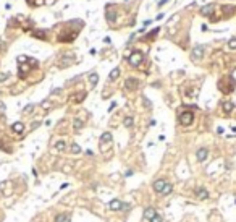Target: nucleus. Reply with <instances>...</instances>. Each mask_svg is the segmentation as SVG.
Listing matches in <instances>:
<instances>
[{
  "label": "nucleus",
  "mask_w": 236,
  "mask_h": 222,
  "mask_svg": "<svg viewBox=\"0 0 236 222\" xmlns=\"http://www.w3.org/2000/svg\"><path fill=\"white\" fill-rule=\"evenodd\" d=\"M142 60H144V55H142V52H139V51H134L130 57H128V62H130L131 67H139Z\"/></svg>",
  "instance_id": "nucleus-1"
},
{
  "label": "nucleus",
  "mask_w": 236,
  "mask_h": 222,
  "mask_svg": "<svg viewBox=\"0 0 236 222\" xmlns=\"http://www.w3.org/2000/svg\"><path fill=\"white\" fill-rule=\"evenodd\" d=\"M109 207L112 211H128V209H130V204H128V203H121L120 199H112Z\"/></svg>",
  "instance_id": "nucleus-2"
},
{
  "label": "nucleus",
  "mask_w": 236,
  "mask_h": 222,
  "mask_svg": "<svg viewBox=\"0 0 236 222\" xmlns=\"http://www.w3.org/2000/svg\"><path fill=\"white\" fill-rule=\"evenodd\" d=\"M192 120H194V113H192L191 110H186L180 115V123L184 125V127H189L192 123Z\"/></svg>",
  "instance_id": "nucleus-3"
},
{
  "label": "nucleus",
  "mask_w": 236,
  "mask_h": 222,
  "mask_svg": "<svg viewBox=\"0 0 236 222\" xmlns=\"http://www.w3.org/2000/svg\"><path fill=\"white\" fill-rule=\"evenodd\" d=\"M204 46H196L194 49H192V54H191V57H192V60H201L202 59V55H204Z\"/></svg>",
  "instance_id": "nucleus-4"
},
{
  "label": "nucleus",
  "mask_w": 236,
  "mask_h": 222,
  "mask_svg": "<svg viewBox=\"0 0 236 222\" xmlns=\"http://www.w3.org/2000/svg\"><path fill=\"white\" fill-rule=\"evenodd\" d=\"M105 18H107V21H109V23H113V21L117 20V13L113 11V7L112 5H109L105 8Z\"/></svg>",
  "instance_id": "nucleus-5"
},
{
  "label": "nucleus",
  "mask_w": 236,
  "mask_h": 222,
  "mask_svg": "<svg viewBox=\"0 0 236 222\" xmlns=\"http://www.w3.org/2000/svg\"><path fill=\"white\" fill-rule=\"evenodd\" d=\"M207 156H209V149H207V148H199V149H197L196 157H197L199 162H204V161L207 159Z\"/></svg>",
  "instance_id": "nucleus-6"
},
{
  "label": "nucleus",
  "mask_w": 236,
  "mask_h": 222,
  "mask_svg": "<svg viewBox=\"0 0 236 222\" xmlns=\"http://www.w3.org/2000/svg\"><path fill=\"white\" fill-rule=\"evenodd\" d=\"M194 193H196V198H199V199H207L209 198V191H207L204 187H197L194 190Z\"/></svg>",
  "instance_id": "nucleus-7"
},
{
  "label": "nucleus",
  "mask_w": 236,
  "mask_h": 222,
  "mask_svg": "<svg viewBox=\"0 0 236 222\" xmlns=\"http://www.w3.org/2000/svg\"><path fill=\"white\" fill-rule=\"evenodd\" d=\"M138 84H139V81L136 80V78H128L126 83H125L126 89H130V91H134L136 88H138Z\"/></svg>",
  "instance_id": "nucleus-8"
},
{
  "label": "nucleus",
  "mask_w": 236,
  "mask_h": 222,
  "mask_svg": "<svg viewBox=\"0 0 236 222\" xmlns=\"http://www.w3.org/2000/svg\"><path fill=\"white\" fill-rule=\"evenodd\" d=\"M110 143H112V133L105 131L102 136H101V146L104 148V144H110Z\"/></svg>",
  "instance_id": "nucleus-9"
},
{
  "label": "nucleus",
  "mask_w": 236,
  "mask_h": 222,
  "mask_svg": "<svg viewBox=\"0 0 236 222\" xmlns=\"http://www.w3.org/2000/svg\"><path fill=\"white\" fill-rule=\"evenodd\" d=\"M11 130L19 135V133H23V131H24V125L21 123V122H16V123H13V125H11Z\"/></svg>",
  "instance_id": "nucleus-10"
},
{
  "label": "nucleus",
  "mask_w": 236,
  "mask_h": 222,
  "mask_svg": "<svg viewBox=\"0 0 236 222\" xmlns=\"http://www.w3.org/2000/svg\"><path fill=\"white\" fill-rule=\"evenodd\" d=\"M165 180H157V182H154V190L157 191V193H162V190H163V187H165Z\"/></svg>",
  "instance_id": "nucleus-11"
},
{
  "label": "nucleus",
  "mask_w": 236,
  "mask_h": 222,
  "mask_svg": "<svg viewBox=\"0 0 236 222\" xmlns=\"http://www.w3.org/2000/svg\"><path fill=\"white\" fill-rule=\"evenodd\" d=\"M157 214V211L154 209V207H147V209L144 211V219H147V220H151L154 216Z\"/></svg>",
  "instance_id": "nucleus-12"
},
{
  "label": "nucleus",
  "mask_w": 236,
  "mask_h": 222,
  "mask_svg": "<svg viewBox=\"0 0 236 222\" xmlns=\"http://www.w3.org/2000/svg\"><path fill=\"white\" fill-rule=\"evenodd\" d=\"M221 107H223V112H225V113H230V112L234 109V104L230 102V101H225L223 104H221Z\"/></svg>",
  "instance_id": "nucleus-13"
},
{
  "label": "nucleus",
  "mask_w": 236,
  "mask_h": 222,
  "mask_svg": "<svg viewBox=\"0 0 236 222\" xmlns=\"http://www.w3.org/2000/svg\"><path fill=\"white\" fill-rule=\"evenodd\" d=\"M213 8H215V7H213V5H205L204 8L201 10V13H202V15H205V16H212V13H213Z\"/></svg>",
  "instance_id": "nucleus-14"
},
{
  "label": "nucleus",
  "mask_w": 236,
  "mask_h": 222,
  "mask_svg": "<svg viewBox=\"0 0 236 222\" xmlns=\"http://www.w3.org/2000/svg\"><path fill=\"white\" fill-rule=\"evenodd\" d=\"M55 222H71V217L70 214H58L55 217Z\"/></svg>",
  "instance_id": "nucleus-15"
},
{
  "label": "nucleus",
  "mask_w": 236,
  "mask_h": 222,
  "mask_svg": "<svg viewBox=\"0 0 236 222\" xmlns=\"http://www.w3.org/2000/svg\"><path fill=\"white\" fill-rule=\"evenodd\" d=\"M171 190H173V185L167 182V183H165V187H163V190H162V195H170Z\"/></svg>",
  "instance_id": "nucleus-16"
},
{
  "label": "nucleus",
  "mask_w": 236,
  "mask_h": 222,
  "mask_svg": "<svg viewBox=\"0 0 236 222\" xmlns=\"http://www.w3.org/2000/svg\"><path fill=\"white\" fill-rule=\"evenodd\" d=\"M118 76H120V68H113L110 71V80H117Z\"/></svg>",
  "instance_id": "nucleus-17"
},
{
  "label": "nucleus",
  "mask_w": 236,
  "mask_h": 222,
  "mask_svg": "<svg viewBox=\"0 0 236 222\" xmlns=\"http://www.w3.org/2000/svg\"><path fill=\"white\" fill-rule=\"evenodd\" d=\"M89 81H91V84H92V88L97 84V81H99V76H97V73H92L91 76H89Z\"/></svg>",
  "instance_id": "nucleus-18"
},
{
  "label": "nucleus",
  "mask_w": 236,
  "mask_h": 222,
  "mask_svg": "<svg viewBox=\"0 0 236 222\" xmlns=\"http://www.w3.org/2000/svg\"><path fill=\"white\" fill-rule=\"evenodd\" d=\"M65 141H57L55 143V149H57V151H63V149H65Z\"/></svg>",
  "instance_id": "nucleus-19"
},
{
  "label": "nucleus",
  "mask_w": 236,
  "mask_h": 222,
  "mask_svg": "<svg viewBox=\"0 0 236 222\" xmlns=\"http://www.w3.org/2000/svg\"><path fill=\"white\" fill-rule=\"evenodd\" d=\"M71 153L73 154H78V153H81V148L76 144V143H73V144H71Z\"/></svg>",
  "instance_id": "nucleus-20"
},
{
  "label": "nucleus",
  "mask_w": 236,
  "mask_h": 222,
  "mask_svg": "<svg viewBox=\"0 0 236 222\" xmlns=\"http://www.w3.org/2000/svg\"><path fill=\"white\" fill-rule=\"evenodd\" d=\"M125 127L126 128H131L133 127V117H126L125 118Z\"/></svg>",
  "instance_id": "nucleus-21"
},
{
  "label": "nucleus",
  "mask_w": 236,
  "mask_h": 222,
  "mask_svg": "<svg viewBox=\"0 0 236 222\" xmlns=\"http://www.w3.org/2000/svg\"><path fill=\"white\" fill-rule=\"evenodd\" d=\"M81 127H83V122H81L79 118H76V120H75V131L81 130Z\"/></svg>",
  "instance_id": "nucleus-22"
},
{
  "label": "nucleus",
  "mask_w": 236,
  "mask_h": 222,
  "mask_svg": "<svg viewBox=\"0 0 236 222\" xmlns=\"http://www.w3.org/2000/svg\"><path fill=\"white\" fill-rule=\"evenodd\" d=\"M228 47H230V49H233V51H234V49H236V38H233V39H230V41H228Z\"/></svg>",
  "instance_id": "nucleus-23"
},
{
  "label": "nucleus",
  "mask_w": 236,
  "mask_h": 222,
  "mask_svg": "<svg viewBox=\"0 0 236 222\" xmlns=\"http://www.w3.org/2000/svg\"><path fill=\"white\" fill-rule=\"evenodd\" d=\"M26 2H28V3H31V5H36V7H37V5H42V3H44V0H26Z\"/></svg>",
  "instance_id": "nucleus-24"
},
{
  "label": "nucleus",
  "mask_w": 236,
  "mask_h": 222,
  "mask_svg": "<svg viewBox=\"0 0 236 222\" xmlns=\"http://www.w3.org/2000/svg\"><path fill=\"white\" fill-rule=\"evenodd\" d=\"M159 31H160V29H159V28H155V29H154V31H151V33H149V36H147V39H152V38H154V36H155V34H159Z\"/></svg>",
  "instance_id": "nucleus-25"
},
{
  "label": "nucleus",
  "mask_w": 236,
  "mask_h": 222,
  "mask_svg": "<svg viewBox=\"0 0 236 222\" xmlns=\"http://www.w3.org/2000/svg\"><path fill=\"white\" fill-rule=\"evenodd\" d=\"M163 219H162V216H160V214H155V216L151 219V222H162Z\"/></svg>",
  "instance_id": "nucleus-26"
},
{
  "label": "nucleus",
  "mask_w": 236,
  "mask_h": 222,
  "mask_svg": "<svg viewBox=\"0 0 236 222\" xmlns=\"http://www.w3.org/2000/svg\"><path fill=\"white\" fill-rule=\"evenodd\" d=\"M36 38H41V39H45V33L44 31H41V33H34Z\"/></svg>",
  "instance_id": "nucleus-27"
},
{
  "label": "nucleus",
  "mask_w": 236,
  "mask_h": 222,
  "mask_svg": "<svg viewBox=\"0 0 236 222\" xmlns=\"http://www.w3.org/2000/svg\"><path fill=\"white\" fill-rule=\"evenodd\" d=\"M32 109H34V105H32V104H29V105H28L26 109H24V113H31V112H32Z\"/></svg>",
  "instance_id": "nucleus-28"
},
{
  "label": "nucleus",
  "mask_w": 236,
  "mask_h": 222,
  "mask_svg": "<svg viewBox=\"0 0 236 222\" xmlns=\"http://www.w3.org/2000/svg\"><path fill=\"white\" fill-rule=\"evenodd\" d=\"M84 96H86L84 92H81V96H76V101H78V102H79V101H83V99H84Z\"/></svg>",
  "instance_id": "nucleus-29"
},
{
  "label": "nucleus",
  "mask_w": 236,
  "mask_h": 222,
  "mask_svg": "<svg viewBox=\"0 0 236 222\" xmlns=\"http://www.w3.org/2000/svg\"><path fill=\"white\" fill-rule=\"evenodd\" d=\"M233 78H234V81H236V71H234V73H233Z\"/></svg>",
  "instance_id": "nucleus-30"
}]
</instances>
